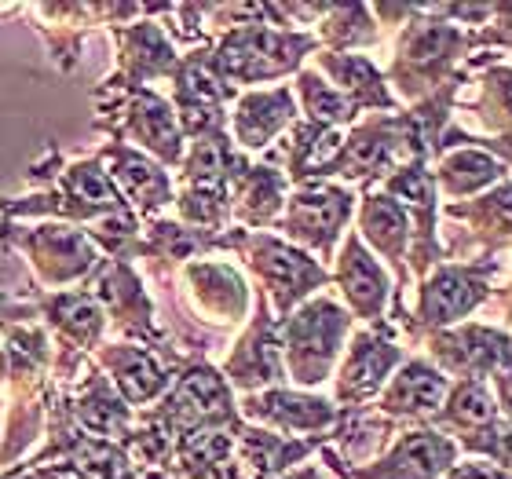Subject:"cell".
<instances>
[{
	"mask_svg": "<svg viewBox=\"0 0 512 479\" xmlns=\"http://www.w3.org/2000/svg\"><path fill=\"white\" fill-rule=\"evenodd\" d=\"M103 362L114 370V381L132 403H147L165 388V370L143 348H110L103 352Z\"/></svg>",
	"mask_w": 512,
	"mask_h": 479,
	"instance_id": "obj_9",
	"label": "cell"
},
{
	"mask_svg": "<svg viewBox=\"0 0 512 479\" xmlns=\"http://www.w3.org/2000/svg\"><path fill=\"white\" fill-rule=\"evenodd\" d=\"M246 414L260 417V421H271V425L282 428H322L333 421L330 403L322 399H308V395H289V392H267L260 399H249Z\"/></svg>",
	"mask_w": 512,
	"mask_h": 479,
	"instance_id": "obj_7",
	"label": "cell"
},
{
	"mask_svg": "<svg viewBox=\"0 0 512 479\" xmlns=\"http://www.w3.org/2000/svg\"><path fill=\"white\" fill-rule=\"evenodd\" d=\"M289 118H293V103H289L286 88L264 92V96H246L238 103V114H235L238 143L249 150L264 147L267 139L275 136Z\"/></svg>",
	"mask_w": 512,
	"mask_h": 479,
	"instance_id": "obj_6",
	"label": "cell"
},
{
	"mask_svg": "<svg viewBox=\"0 0 512 479\" xmlns=\"http://www.w3.org/2000/svg\"><path fill=\"white\" fill-rule=\"evenodd\" d=\"M26 253L37 264L44 282H74L96 264L92 242L59 224H48L41 231H33V235H26Z\"/></svg>",
	"mask_w": 512,
	"mask_h": 479,
	"instance_id": "obj_2",
	"label": "cell"
},
{
	"mask_svg": "<svg viewBox=\"0 0 512 479\" xmlns=\"http://www.w3.org/2000/svg\"><path fill=\"white\" fill-rule=\"evenodd\" d=\"M450 458H454V443L439 439L436 432H414L377 469L359 472V479H432L439 469H447Z\"/></svg>",
	"mask_w": 512,
	"mask_h": 479,
	"instance_id": "obj_4",
	"label": "cell"
},
{
	"mask_svg": "<svg viewBox=\"0 0 512 479\" xmlns=\"http://www.w3.org/2000/svg\"><path fill=\"white\" fill-rule=\"evenodd\" d=\"M352 209V194L337 191V187H304V191L289 202V235L304 238L311 245L330 249V238L344 224V216Z\"/></svg>",
	"mask_w": 512,
	"mask_h": 479,
	"instance_id": "obj_3",
	"label": "cell"
},
{
	"mask_svg": "<svg viewBox=\"0 0 512 479\" xmlns=\"http://www.w3.org/2000/svg\"><path fill=\"white\" fill-rule=\"evenodd\" d=\"M480 297L483 286H476L472 278H465L461 271H443L425 293V315L428 322H447L461 311H469Z\"/></svg>",
	"mask_w": 512,
	"mask_h": 479,
	"instance_id": "obj_12",
	"label": "cell"
},
{
	"mask_svg": "<svg viewBox=\"0 0 512 479\" xmlns=\"http://www.w3.org/2000/svg\"><path fill=\"white\" fill-rule=\"evenodd\" d=\"M498 172H502V165L491 158H480V154H454V158H447V165H443V183L454 187V191H472V187L494 180Z\"/></svg>",
	"mask_w": 512,
	"mask_h": 479,
	"instance_id": "obj_14",
	"label": "cell"
},
{
	"mask_svg": "<svg viewBox=\"0 0 512 479\" xmlns=\"http://www.w3.org/2000/svg\"><path fill=\"white\" fill-rule=\"evenodd\" d=\"M341 286L348 293V300L355 304L359 315L366 319H374L377 311L384 304V275L381 267L363 253V245L359 238H348L344 245V256H341Z\"/></svg>",
	"mask_w": 512,
	"mask_h": 479,
	"instance_id": "obj_8",
	"label": "cell"
},
{
	"mask_svg": "<svg viewBox=\"0 0 512 479\" xmlns=\"http://www.w3.org/2000/svg\"><path fill=\"white\" fill-rule=\"evenodd\" d=\"M344 330H348V315L330 300H315L300 315H293V322L286 326V352L289 370L300 384H319L330 373Z\"/></svg>",
	"mask_w": 512,
	"mask_h": 479,
	"instance_id": "obj_1",
	"label": "cell"
},
{
	"mask_svg": "<svg viewBox=\"0 0 512 479\" xmlns=\"http://www.w3.org/2000/svg\"><path fill=\"white\" fill-rule=\"evenodd\" d=\"M447 417H454V425H472V428L491 425L494 403H491V395H487V388H483L480 381L461 384L458 392H454V399H450Z\"/></svg>",
	"mask_w": 512,
	"mask_h": 479,
	"instance_id": "obj_15",
	"label": "cell"
},
{
	"mask_svg": "<svg viewBox=\"0 0 512 479\" xmlns=\"http://www.w3.org/2000/svg\"><path fill=\"white\" fill-rule=\"evenodd\" d=\"M447 381L436 370H428L421 362L406 366L399 373V381L392 384V392L384 395V410L388 414H414V410H436L443 403Z\"/></svg>",
	"mask_w": 512,
	"mask_h": 479,
	"instance_id": "obj_10",
	"label": "cell"
},
{
	"mask_svg": "<svg viewBox=\"0 0 512 479\" xmlns=\"http://www.w3.org/2000/svg\"><path fill=\"white\" fill-rule=\"evenodd\" d=\"M399 352H395L388 341H377L374 333H363L359 341L352 344V355H348V366L341 373V399H366L370 392H377L384 381V373L392 370Z\"/></svg>",
	"mask_w": 512,
	"mask_h": 479,
	"instance_id": "obj_5",
	"label": "cell"
},
{
	"mask_svg": "<svg viewBox=\"0 0 512 479\" xmlns=\"http://www.w3.org/2000/svg\"><path fill=\"white\" fill-rule=\"evenodd\" d=\"M118 154V165H114V180H121L132 198H136L143 209H161V205L169 202V180H165V172L154 169L147 158H139V154H128V150H114Z\"/></svg>",
	"mask_w": 512,
	"mask_h": 479,
	"instance_id": "obj_11",
	"label": "cell"
},
{
	"mask_svg": "<svg viewBox=\"0 0 512 479\" xmlns=\"http://www.w3.org/2000/svg\"><path fill=\"white\" fill-rule=\"evenodd\" d=\"M366 235L374 238L377 245H381L384 253L395 256L399 249H403V209L399 205H392L388 198H370V205H366Z\"/></svg>",
	"mask_w": 512,
	"mask_h": 479,
	"instance_id": "obj_13",
	"label": "cell"
}]
</instances>
